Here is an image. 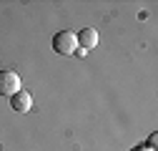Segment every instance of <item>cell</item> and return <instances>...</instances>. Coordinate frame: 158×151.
<instances>
[{
  "mask_svg": "<svg viewBox=\"0 0 158 151\" xmlns=\"http://www.w3.org/2000/svg\"><path fill=\"white\" fill-rule=\"evenodd\" d=\"M75 35H78V48L85 50V53L98 45V30L95 28H83L81 33H75Z\"/></svg>",
  "mask_w": 158,
  "mask_h": 151,
  "instance_id": "277c9868",
  "label": "cell"
},
{
  "mask_svg": "<svg viewBox=\"0 0 158 151\" xmlns=\"http://www.w3.org/2000/svg\"><path fill=\"white\" fill-rule=\"evenodd\" d=\"M23 88V81H20V76H18L15 71H0V96H15L18 91Z\"/></svg>",
  "mask_w": 158,
  "mask_h": 151,
  "instance_id": "7a4b0ae2",
  "label": "cell"
},
{
  "mask_svg": "<svg viewBox=\"0 0 158 151\" xmlns=\"http://www.w3.org/2000/svg\"><path fill=\"white\" fill-rule=\"evenodd\" d=\"M10 106H13V111H18V113H28V111L33 108V96H30L25 88H20L15 96H10Z\"/></svg>",
  "mask_w": 158,
  "mask_h": 151,
  "instance_id": "3957f363",
  "label": "cell"
},
{
  "mask_svg": "<svg viewBox=\"0 0 158 151\" xmlns=\"http://www.w3.org/2000/svg\"><path fill=\"white\" fill-rule=\"evenodd\" d=\"M53 50L58 55H73L78 50V35L73 30H60L53 35Z\"/></svg>",
  "mask_w": 158,
  "mask_h": 151,
  "instance_id": "6da1fadb",
  "label": "cell"
}]
</instances>
